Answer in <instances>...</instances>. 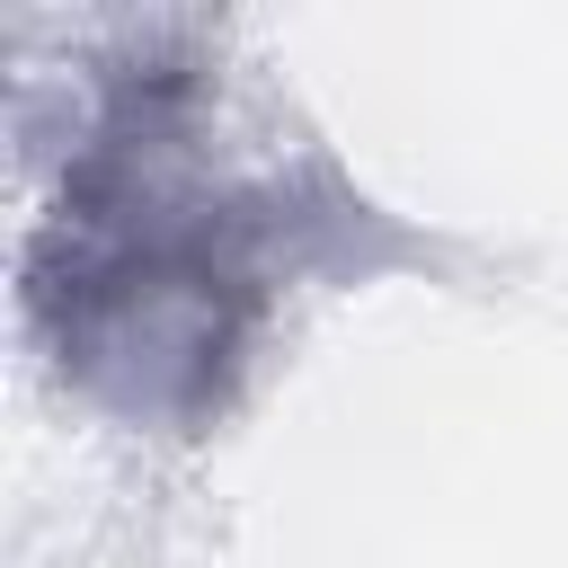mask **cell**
I'll return each mask as SVG.
<instances>
[{
    "mask_svg": "<svg viewBox=\"0 0 568 568\" xmlns=\"http://www.w3.org/2000/svg\"><path fill=\"white\" fill-rule=\"evenodd\" d=\"M204 115L213 53L186 27L106 53L18 248V311L53 373L89 408L160 435H195L231 408L293 275L426 257V240L355 195L328 151L222 169Z\"/></svg>",
    "mask_w": 568,
    "mask_h": 568,
    "instance_id": "1",
    "label": "cell"
}]
</instances>
